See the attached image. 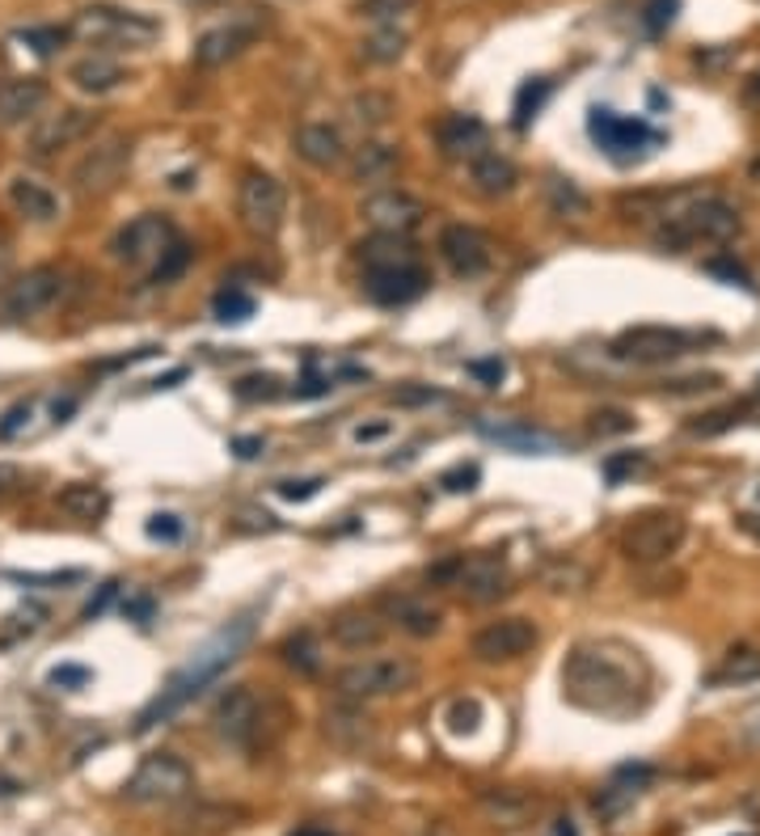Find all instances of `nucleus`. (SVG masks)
Instances as JSON below:
<instances>
[{"instance_id": "obj_1", "label": "nucleus", "mask_w": 760, "mask_h": 836, "mask_svg": "<svg viewBox=\"0 0 760 836\" xmlns=\"http://www.w3.org/2000/svg\"><path fill=\"white\" fill-rule=\"evenodd\" d=\"M562 689L579 710L629 714L647 698V668L638 650L617 643H583L562 664Z\"/></svg>"}, {"instance_id": "obj_2", "label": "nucleus", "mask_w": 760, "mask_h": 836, "mask_svg": "<svg viewBox=\"0 0 760 836\" xmlns=\"http://www.w3.org/2000/svg\"><path fill=\"white\" fill-rule=\"evenodd\" d=\"M249 638H254V613H242V617H233L228 625H220L216 634L203 643V647L190 655L187 664L178 668V672L169 676L161 684V693L153 698V702L139 710V718H136V731H153L157 723H165V718H174L182 705L190 702V698H199L212 680H220V672L242 655L245 647H249Z\"/></svg>"}, {"instance_id": "obj_3", "label": "nucleus", "mask_w": 760, "mask_h": 836, "mask_svg": "<svg viewBox=\"0 0 760 836\" xmlns=\"http://www.w3.org/2000/svg\"><path fill=\"white\" fill-rule=\"evenodd\" d=\"M739 233V212L731 203L702 194V199H684L680 208L663 212V220L655 224V245L684 254V249H697V245H723Z\"/></svg>"}, {"instance_id": "obj_4", "label": "nucleus", "mask_w": 760, "mask_h": 836, "mask_svg": "<svg viewBox=\"0 0 760 836\" xmlns=\"http://www.w3.org/2000/svg\"><path fill=\"white\" fill-rule=\"evenodd\" d=\"M418 684V664L406 655H380V659H359L351 668L334 676V689L343 702H372V698H393Z\"/></svg>"}, {"instance_id": "obj_5", "label": "nucleus", "mask_w": 760, "mask_h": 836, "mask_svg": "<svg viewBox=\"0 0 760 836\" xmlns=\"http://www.w3.org/2000/svg\"><path fill=\"white\" fill-rule=\"evenodd\" d=\"M157 30L161 26L153 18L132 13V9H114V4H85L72 22V34L93 47H144L157 38Z\"/></svg>"}, {"instance_id": "obj_6", "label": "nucleus", "mask_w": 760, "mask_h": 836, "mask_svg": "<svg viewBox=\"0 0 760 836\" xmlns=\"http://www.w3.org/2000/svg\"><path fill=\"white\" fill-rule=\"evenodd\" d=\"M684 533H689V524H684L680 512H647L625 524L622 554L629 562H642V567L668 562L680 545H684Z\"/></svg>"}, {"instance_id": "obj_7", "label": "nucleus", "mask_w": 760, "mask_h": 836, "mask_svg": "<svg viewBox=\"0 0 760 836\" xmlns=\"http://www.w3.org/2000/svg\"><path fill=\"white\" fill-rule=\"evenodd\" d=\"M283 212H288V194L271 174H262V169L242 174V182H237V216L254 237L271 242L275 233L283 228Z\"/></svg>"}, {"instance_id": "obj_8", "label": "nucleus", "mask_w": 760, "mask_h": 836, "mask_svg": "<svg viewBox=\"0 0 760 836\" xmlns=\"http://www.w3.org/2000/svg\"><path fill=\"white\" fill-rule=\"evenodd\" d=\"M702 343H706L702 334H689V330H677V325H634V330L617 334L613 355L629 359V364H672V359L689 355Z\"/></svg>"}, {"instance_id": "obj_9", "label": "nucleus", "mask_w": 760, "mask_h": 836, "mask_svg": "<svg viewBox=\"0 0 760 836\" xmlns=\"http://www.w3.org/2000/svg\"><path fill=\"white\" fill-rule=\"evenodd\" d=\"M178 242V233H174V224L161 216V212H144V216L127 220L119 233H114V242H110V254L119 258V263H127V267H157L161 263V254L169 245Z\"/></svg>"}, {"instance_id": "obj_10", "label": "nucleus", "mask_w": 760, "mask_h": 836, "mask_svg": "<svg viewBox=\"0 0 760 836\" xmlns=\"http://www.w3.org/2000/svg\"><path fill=\"white\" fill-rule=\"evenodd\" d=\"M190 790V765L174 753H153L139 760V769L127 778V799L136 803H178Z\"/></svg>"}, {"instance_id": "obj_11", "label": "nucleus", "mask_w": 760, "mask_h": 836, "mask_svg": "<svg viewBox=\"0 0 760 836\" xmlns=\"http://www.w3.org/2000/svg\"><path fill=\"white\" fill-rule=\"evenodd\" d=\"M98 127V110H85V107H64L47 114V119H38L26 135V153L34 161H52L59 157L64 148H72V144H81L85 135Z\"/></svg>"}, {"instance_id": "obj_12", "label": "nucleus", "mask_w": 760, "mask_h": 836, "mask_svg": "<svg viewBox=\"0 0 760 836\" xmlns=\"http://www.w3.org/2000/svg\"><path fill=\"white\" fill-rule=\"evenodd\" d=\"M64 297V270L59 267H34L26 275H18L4 297H0V313L9 322H30L38 313H47L55 300Z\"/></svg>"}, {"instance_id": "obj_13", "label": "nucleus", "mask_w": 760, "mask_h": 836, "mask_svg": "<svg viewBox=\"0 0 760 836\" xmlns=\"http://www.w3.org/2000/svg\"><path fill=\"white\" fill-rule=\"evenodd\" d=\"M212 723H216L220 739L237 744V748H249L258 735H262V723H267V702L249 689V684H233L224 689V698L212 710Z\"/></svg>"}, {"instance_id": "obj_14", "label": "nucleus", "mask_w": 760, "mask_h": 836, "mask_svg": "<svg viewBox=\"0 0 760 836\" xmlns=\"http://www.w3.org/2000/svg\"><path fill=\"white\" fill-rule=\"evenodd\" d=\"M127 161H132V140L127 135H107V140H98L81 161L72 165L68 182H72L77 194H102V190H110L123 178Z\"/></svg>"}, {"instance_id": "obj_15", "label": "nucleus", "mask_w": 760, "mask_h": 836, "mask_svg": "<svg viewBox=\"0 0 760 836\" xmlns=\"http://www.w3.org/2000/svg\"><path fill=\"white\" fill-rule=\"evenodd\" d=\"M359 216L368 220V228L372 233H393V237H410L423 216H427V208H423V199H414L410 190L402 187H380L372 190L364 203H359Z\"/></svg>"}, {"instance_id": "obj_16", "label": "nucleus", "mask_w": 760, "mask_h": 836, "mask_svg": "<svg viewBox=\"0 0 760 836\" xmlns=\"http://www.w3.org/2000/svg\"><path fill=\"white\" fill-rule=\"evenodd\" d=\"M588 132H592V140H596L613 161H634V157H642L651 144H659V132H655V127H647L642 119L613 114V110H592Z\"/></svg>"}, {"instance_id": "obj_17", "label": "nucleus", "mask_w": 760, "mask_h": 836, "mask_svg": "<svg viewBox=\"0 0 760 836\" xmlns=\"http://www.w3.org/2000/svg\"><path fill=\"white\" fill-rule=\"evenodd\" d=\"M537 647V625L528 617H499L482 625L478 634H473V643L469 650L482 659V664H512L519 655H528V650Z\"/></svg>"}, {"instance_id": "obj_18", "label": "nucleus", "mask_w": 760, "mask_h": 836, "mask_svg": "<svg viewBox=\"0 0 760 836\" xmlns=\"http://www.w3.org/2000/svg\"><path fill=\"white\" fill-rule=\"evenodd\" d=\"M448 579H452V588H461V595L473 600V604H490V600L507 595V588H512V575L503 567V558H494V554L457 558Z\"/></svg>"}, {"instance_id": "obj_19", "label": "nucleus", "mask_w": 760, "mask_h": 836, "mask_svg": "<svg viewBox=\"0 0 760 836\" xmlns=\"http://www.w3.org/2000/svg\"><path fill=\"white\" fill-rule=\"evenodd\" d=\"M439 258L448 263L452 275H461V279H478V275H487L490 263H494L487 233H478V228H469V224H448V228L439 233Z\"/></svg>"}, {"instance_id": "obj_20", "label": "nucleus", "mask_w": 760, "mask_h": 836, "mask_svg": "<svg viewBox=\"0 0 760 836\" xmlns=\"http://www.w3.org/2000/svg\"><path fill=\"white\" fill-rule=\"evenodd\" d=\"M478 432L487 435L490 444H499L507 453H524V457H554V453H562L558 435L541 432V427H528V423H490V419H482Z\"/></svg>"}, {"instance_id": "obj_21", "label": "nucleus", "mask_w": 760, "mask_h": 836, "mask_svg": "<svg viewBox=\"0 0 760 836\" xmlns=\"http://www.w3.org/2000/svg\"><path fill=\"white\" fill-rule=\"evenodd\" d=\"M364 292L384 309H398V304H410L427 292V275H423V267L372 270V275H364Z\"/></svg>"}, {"instance_id": "obj_22", "label": "nucleus", "mask_w": 760, "mask_h": 836, "mask_svg": "<svg viewBox=\"0 0 760 836\" xmlns=\"http://www.w3.org/2000/svg\"><path fill=\"white\" fill-rule=\"evenodd\" d=\"M297 157L309 161L313 169H334V165L347 161V144L343 132L329 127V123H304L297 132Z\"/></svg>"}, {"instance_id": "obj_23", "label": "nucleus", "mask_w": 760, "mask_h": 836, "mask_svg": "<svg viewBox=\"0 0 760 836\" xmlns=\"http://www.w3.org/2000/svg\"><path fill=\"white\" fill-rule=\"evenodd\" d=\"M359 263H364V275H372V270H410L418 267V249L410 245V237L372 233L368 242H359Z\"/></svg>"}, {"instance_id": "obj_24", "label": "nucleus", "mask_w": 760, "mask_h": 836, "mask_svg": "<svg viewBox=\"0 0 760 836\" xmlns=\"http://www.w3.org/2000/svg\"><path fill=\"white\" fill-rule=\"evenodd\" d=\"M249 38H254V26H245V22H228V26L208 30V34L194 43V64H199V68H220V64L237 59V55L249 47Z\"/></svg>"}, {"instance_id": "obj_25", "label": "nucleus", "mask_w": 760, "mask_h": 836, "mask_svg": "<svg viewBox=\"0 0 760 836\" xmlns=\"http://www.w3.org/2000/svg\"><path fill=\"white\" fill-rule=\"evenodd\" d=\"M439 148L452 161H473L478 153H487V123L473 114H452L439 123Z\"/></svg>"}, {"instance_id": "obj_26", "label": "nucleus", "mask_w": 760, "mask_h": 836, "mask_svg": "<svg viewBox=\"0 0 760 836\" xmlns=\"http://www.w3.org/2000/svg\"><path fill=\"white\" fill-rule=\"evenodd\" d=\"M47 102V85L38 77H22V81L0 85V127H18L26 123L30 114H38V107Z\"/></svg>"}, {"instance_id": "obj_27", "label": "nucleus", "mask_w": 760, "mask_h": 836, "mask_svg": "<svg viewBox=\"0 0 760 836\" xmlns=\"http://www.w3.org/2000/svg\"><path fill=\"white\" fill-rule=\"evenodd\" d=\"M329 634H334L338 647L372 650L384 638V621L377 613H368V609H347V613H338V617L329 621Z\"/></svg>"}, {"instance_id": "obj_28", "label": "nucleus", "mask_w": 760, "mask_h": 836, "mask_svg": "<svg viewBox=\"0 0 760 836\" xmlns=\"http://www.w3.org/2000/svg\"><path fill=\"white\" fill-rule=\"evenodd\" d=\"M398 165H402V153H398V144H384V140H368V144H359L351 157V182H389L393 174H398Z\"/></svg>"}, {"instance_id": "obj_29", "label": "nucleus", "mask_w": 760, "mask_h": 836, "mask_svg": "<svg viewBox=\"0 0 760 836\" xmlns=\"http://www.w3.org/2000/svg\"><path fill=\"white\" fill-rule=\"evenodd\" d=\"M469 187L478 190L482 199H499V194H512L516 187V165L507 161V157H499V153H478L473 161H469Z\"/></svg>"}, {"instance_id": "obj_30", "label": "nucleus", "mask_w": 760, "mask_h": 836, "mask_svg": "<svg viewBox=\"0 0 760 836\" xmlns=\"http://www.w3.org/2000/svg\"><path fill=\"white\" fill-rule=\"evenodd\" d=\"M68 81L85 89V93H110V89H119V85L127 81V68L119 64V59H110V55H85L77 59L72 68H68Z\"/></svg>"}, {"instance_id": "obj_31", "label": "nucleus", "mask_w": 760, "mask_h": 836, "mask_svg": "<svg viewBox=\"0 0 760 836\" xmlns=\"http://www.w3.org/2000/svg\"><path fill=\"white\" fill-rule=\"evenodd\" d=\"M9 203L18 208V216L34 220V224H52L59 216V199L34 178H13L9 182Z\"/></svg>"}, {"instance_id": "obj_32", "label": "nucleus", "mask_w": 760, "mask_h": 836, "mask_svg": "<svg viewBox=\"0 0 760 836\" xmlns=\"http://www.w3.org/2000/svg\"><path fill=\"white\" fill-rule=\"evenodd\" d=\"M55 508L64 515H72V520H102L110 508L107 490L102 486H89V482H72L64 486L59 494H55Z\"/></svg>"}, {"instance_id": "obj_33", "label": "nucleus", "mask_w": 760, "mask_h": 836, "mask_svg": "<svg viewBox=\"0 0 760 836\" xmlns=\"http://www.w3.org/2000/svg\"><path fill=\"white\" fill-rule=\"evenodd\" d=\"M389 609H393L398 625H402L406 634H414V638H432L435 629H439V609L423 604V600L402 595V600H389Z\"/></svg>"}, {"instance_id": "obj_34", "label": "nucleus", "mask_w": 760, "mask_h": 836, "mask_svg": "<svg viewBox=\"0 0 760 836\" xmlns=\"http://www.w3.org/2000/svg\"><path fill=\"white\" fill-rule=\"evenodd\" d=\"M760 676V650L757 647H735L723 668L714 672V684H748Z\"/></svg>"}, {"instance_id": "obj_35", "label": "nucleus", "mask_w": 760, "mask_h": 836, "mask_svg": "<svg viewBox=\"0 0 760 836\" xmlns=\"http://www.w3.org/2000/svg\"><path fill=\"white\" fill-rule=\"evenodd\" d=\"M254 297H245V292H237V288H224L216 300H212V313H216V322L224 325H242L254 317Z\"/></svg>"}, {"instance_id": "obj_36", "label": "nucleus", "mask_w": 760, "mask_h": 836, "mask_svg": "<svg viewBox=\"0 0 760 836\" xmlns=\"http://www.w3.org/2000/svg\"><path fill=\"white\" fill-rule=\"evenodd\" d=\"M283 659H288L297 672H309V676L322 668V650H317L309 629H300V634H292V638L283 643Z\"/></svg>"}, {"instance_id": "obj_37", "label": "nucleus", "mask_w": 760, "mask_h": 836, "mask_svg": "<svg viewBox=\"0 0 760 836\" xmlns=\"http://www.w3.org/2000/svg\"><path fill=\"white\" fill-rule=\"evenodd\" d=\"M402 52H406V34L398 26L377 30V34L364 43V55H368L372 64H393V59H402Z\"/></svg>"}, {"instance_id": "obj_38", "label": "nucleus", "mask_w": 760, "mask_h": 836, "mask_svg": "<svg viewBox=\"0 0 760 836\" xmlns=\"http://www.w3.org/2000/svg\"><path fill=\"white\" fill-rule=\"evenodd\" d=\"M351 119L359 123V127H380L389 114H393V102L384 98V93H359V98H351Z\"/></svg>"}, {"instance_id": "obj_39", "label": "nucleus", "mask_w": 760, "mask_h": 836, "mask_svg": "<svg viewBox=\"0 0 760 836\" xmlns=\"http://www.w3.org/2000/svg\"><path fill=\"white\" fill-rule=\"evenodd\" d=\"M545 194H549L554 212H562V216H574V212L588 208V199L574 190V182H562V178H549V182H545Z\"/></svg>"}, {"instance_id": "obj_40", "label": "nucleus", "mask_w": 760, "mask_h": 836, "mask_svg": "<svg viewBox=\"0 0 760 836\" xmlns=\"http://www.w3.org/2000/svg\"><path fill=\"white\" fill-rule=\"evenodd\" d=\"M187 263H190V249L182 242H174L161 254V263L153 267V283H169V279H178V275L187 270Z\"/></svg>"}, {"instance_id": "obj_41", "label": "nucleus", "mask_w": 760, "mask_h": 836, "mask_svg": "<svg viewBox=\"0 0 760 836\" xmlns=\"http://www.w3.org/2000/svg\"><path fill=\"white\" fill-rule=\"evenodd\" d=\"M18 43H26L30 52L38 55H52L59 43H64V30L55 26H30V30H18Z\"/></svg>"}, {"instance_id": "obj_42", "label": "nucleus", "mask_w": 760, "mask_h": 836, "mask_svg": "<svg viewBox=\"0 0 760 836\" xmlns=\"http://www.w3.org/2000/svg\"><path fill=\"white\" fill-rule=\"evenodd\" d=\"M545 93H549V81H537V85H524L516 98V127H528V119L541 110Z\"/></svg>"}, {"instance_id": "obj_43", "label": "nucleus", "mask_w": 760, "mask_h": 836, "mask_svg": "<svg viewBox=\"0 0 760 836\" xmlns=\"http://www.w3.org/2000/svg\"><path fill=\"white\" fill-rule=\"evenodd\" d=\"M237 398L242 402H271V398H279V380L275 377H245V380H237Z\"/></svg>"}, {"instance_id": "obj_44", "label": "nucleus", "mask_w": 760, "mask_h": 836, "mask_svg": "<svg viewBox=\"0 0 760 836\" xmlns=\"http://www.w3.org/2000/svg\"><path fill=\"white\" fill-rule=\"evenodd\" d=\"M322 486H326L322 478H300V482L297 478H283V482H275V494L288 499V503H304V499H313Z\"/></svg>"}, {"instance_id": "obj_45", "label": "nucleus", "mask_w": 760, "mask_h": 836, "mask_svg": "<svg viewBox=\"0 0 760 836\" xmlns=\"http://www.w3.org/2000/svg\"><path fill=\"white\" fill-rule=\"evenodd\" d=\"M414 0H359V13L372 22H393L398 13H406Z\"/></svg>"}, {"instance_id": "obj_46", "label": "nucleus", "mask_w": 760, "mask_h": 836, "mask_svg": "<svg viewBox=\"0 0 760 836\" xmlns=\"http://www.w3.org/2000/svg\"><path fill=\"white\" fill-rule=\"evenodd\" d=\"M144 533H148L153 540H178L182 537V520H178V515H169V512H157V515H148Z\"/></svg>"}, {"instance_id": "obj_47", "label": "nucleus", "mask_w": 760, "mask_h": 836, "mask_svg": "<svg viewBox=\"0 0 760 836\" xmlns=\"http://www.w3.org/2000/svg\"><path fill=\"white\" fill-rule=\"evenodd\" d=\"M478 718H482V705L478 702H452V710H448V727L457 731H478Z\"/></svg>"}, {"instance_id": "obj_48", "label": "nucleus", "mask_w": 760, "mask_h": 836, "mask_svg": "<svg viewBox=\"0 0 760 836\" xmlns=\"http://www.w3.org/2000/svg\"><path fill=\"white\" fill-rule=\"evenodd\" d=\"M478 478H482V469H478V465H457V469H448V473L439 478V486H444V490H452V494H461V490H473Z\"/></svg>"}, {"instance_id": "obj_49", "label": "nucleus", "mask_w": 760, "mask_h": 836, "mask_svg": "<svg viewBox=\"0 0 760 836\" xmlns=\"http://www.w3.org/2000/svg\"><path fill=\"white\" fill-rule=\"evenodd\" d=\"M439 398H444V393L432 389V384H406V389L393 393V405H432L439 402Z\"/></svg>"}, {"instance_id": "obj_50", "label": "nucleus", "mask_w": 760, "mask_h": 836, "mask_svg": "<svg viewBox=\"0 0 760 836\" xmlns=\"http://www.w3.org/2000/svg\"><path fill=\"white\" fill-rule=\"evenodd\" d=\"M469 372L482 380L487 389H494L499 380L507 377V364H503V359H473V364H469Z\"/></svg>"}, {"instance_id": "obj_51", "label": "nucleus", "mask_w": 760, "mask_h": 836, "mask_svg": "<svg viewBox=\"0 0 760 836\" xmlns=\"http://www.w3.org/2000/svg\"><path fill=\"white\" fill-rule=\"evenodd\" d=\"M30 410H34L30 402H18V405H13V410L4 414V423H0V439H13V435L22 432V427L30 423Z\"/></svg>"}, {"instance_id": "obj_52", "label": "nucleus", "mask_w": 760, "mask_h": 836, "mask_svg": "<svg viewBox=\"0 0 760 836\" xmlns=\"http://www.w3.org/2000/svg\"><path fill=\"white\" fill-rule=\"evenodd\" d=\"M85 680H89V668H77V664H64V668H55L52 672L55 689H81Z\"/></svg>"}, {"instance_id": "obj_53", "label": "nucleus", "mask_w": 760, "mask_h": 836, "mask_svg": "<svg viewBox=\"0 0 760 836\" xmlns=\"http://www.w3.org/2000/svg\"><path fill=\"white\" fill-rule=\"evenodd\" d=\"M393 432V423H359L351 432L355 444H372V439H384V435Z\"/></svg>"}, {"instance_id": "obj_54", "label": "nucleus", "mask_w": 760, "mask_h": 836, "mask_svg": "<svg viewBox=\"0 0 760 836\" xmlns=\"http://www.w3.org/2000/svg\"><path fill=\"white\" fill-rule=\"evenodd\" d=\"M672 13H677V0H655L651 4V18H647V26L651 30H663L672 22Z\"/></svg>"}, {"instance_id": "obj_55", "label": "nucleus", "mask_w": 760, "mask_h": 836, "mask_svg": "<svg viewBox=\"0 0 760 836\" xmlns=\"http://www.w3.org/2000/svg\"><path fill=\"white\" fill-rule=\"evenodd\" d=\"M13 579H22V583H72V579H81V570H59V575H13Z\"/></svg>"}, {"instance_id": "obj_56", "label": "nucleus", "mask_w": 760, "mask_h": 836, "mask_svg": "<svg viewBox=\"0 0 760 836\" xmlns=\"http://www.w3.org/2000/svg\"><path fill=\"white\" fill-rule=\"evenodd\" d=\"M262 448H267V444H262L258 435H242V439H233V453H237L242 460H254L258 453H262Z\"/></svg>"}, {"instance_id": "obj_57", "label": "nucleus", "mask_w": 760, "mask_h": 836, "mask_svg": "<svg viewBox=\"0 0 760 836\" xmlns=\"http://www.w3.org/2000/svg\"><path fill=\"white\" fill-rule=\"evenodd\" d=\"M596 432H629V419L608 410V414H596Z\"/></svg>"}, {"instance_id": "obj_58", "label": "nucleus", "mask_w": 760, "mask_h": 836, "mask_svg": "<svg viewBox=\"0 0 760 836\" xmlns=\"http://www.w3.org/2000/svg\"><path fill=\"white\" fill-rule=\"evenodd\" d=\"M18 486H22V469H18V465H0V499L13 494Z\"/></svg>"}, {"instance_id": "obj_59", "label": "nucleus", "mask_w": 760, "mask_h": 836, "mask_svg": "<svg viewBox=\"0 0 760 836\" xmlns=\"http://www.w3.org/2000/svg\"><path fill=\"white\" fill-rule=\"evenodd\" d=\"M114 592H119V583H107V588H102V595H98V600H93V604L85 609V621H93V617H98V613L107 609L110 600H114Z\"/></svg>"}, {"instance_id": "obj_60", "label": "nucleus", "mask_w": 760, "mask_h": 836, "mask_svg": "<svg viewBox=\"0 0 760 836\" xmlns=\"http://www.w3.org/2000/svg\"><path fill=\"white\" fill-rule=\"evenodd\" d=\"M297 836H329V833H317V828H304V833H297Z\"/></svg>"}, {"instance_id": "obj_61", "label": "nucleus", "mask_w": 760, "mask_h": 836, "mask_svg": "<svg viewBox=\"0 0 760 836\" xmlns=\"http://www.w3.org/2000/svg\"><path fill=\"white\" fill-rule=\"evenodd\" d=\"M187 4H216V0H187Z\"/></svg>"}, {"instance_id": "obj_62", "label": "nucleus", "mask_w": 760, "mask_h": 836, "mask_svg": "<svg viewBox=\"0 0 760 836\" xmlns=\"http://www.w3.org/2000/svg\"><path fill=\"white\" fill-rule=\"evenodd\" d=\"M757 93H760V85H757Z\"/></svg>"}]
</instances>
